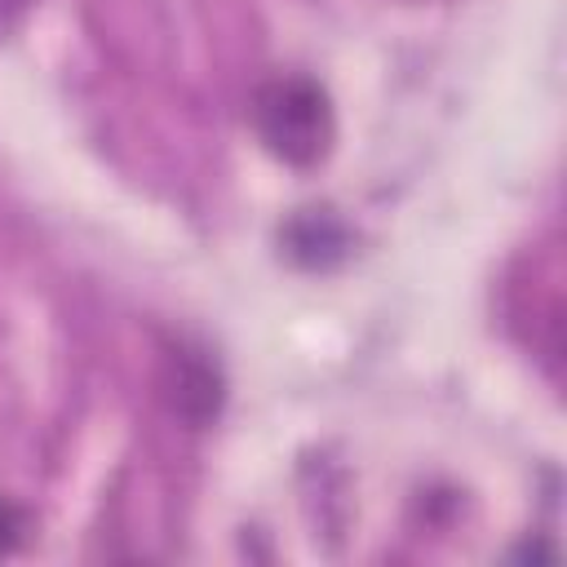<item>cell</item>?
<instances>
[{"label":"cell","instance_id":"cell-1","mask_svg":"<svg viewBox=\"0 0 567 567\" xmlns=\"http://www.w3.org/2000/svg\"><path fill=\"white\" fill-rule=\"evenodd\" d=\"M252 128L288 168H315L332 151V102L310 75H279L252 93Z\"/></svg>","mask_w":567,"mask_h":567},{"label":"cell","instance_id":"cell-2","mask_svg":"<svg viewBox=\"0 0 567 567\" xmlns=\"http://www.w3.org/2000/svg\"><path fill=\"white\" fill-rule=\"evenodd\" d=\"M159 394L168 403V412L186 425H208L217 412H221V399H226V381H221V368L208 359V350H195V346H173L164 354V372H159Z\"/></svg>","mask_w":567,"mask_h":567},{"label":"cell","instance_id":"cell-3","mask_svg":"<svg viewBox=\"0 0 567 567\" xmlns=\"http://www.w3.org/2000/svg\"><path fill=\"white\" fill-rule=\"evenodd\" d=\"M284 248L292 261H301L310 270H328L350 252V230L328 208H310L284 226Z\"/></svg>","mask_w":567,"mask_h":567},{"label":"cell","instance_id":"cell-4","mask_svg":"<svg viewBox=\"0 0 567 567\" xmlns=\"http://www.w3.org/2000/svg\"><path fill=\"white\" fill-rule=\"evenodd\" d=\"M22 532H27V514H22L13 501H4V496H0V558L18 549Z\"/></svg>","mask_w":567,"mask_h":567}]
</instances>
